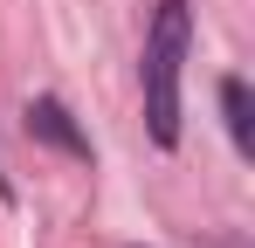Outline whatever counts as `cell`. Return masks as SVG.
<instances>
[{
  "mask_svg": "<svg viewBox=\"0 0 255 248\" xmlns=\"http://www.w3.org/2000/svg\"><path fill=\"white\" fill-rule=\"evenodd\" d=\"M28 138H42L55 152H69V159H90V138L76 131V118H69L55 97H35V104H28Z\"/></svg>",
  "mask_w": 255,
  "mask_h": 248,
  "instance_id": "2",
  "label": "cell"
},
{
  "mask_svg": "<svg viewBox=\"0 0 255 248\" xmlns=\"http://www.w3.org/2000/svg\"><path fill=\"white\" fill-rule=\"evenodd\" d=\"M221 111H228V138L255 152V111H249V83L242 76H221Z\"/></svg>",
  "mask_w": 255,
  "mask_h": 248,
  "instance_id": "3",
  "label": "cell"
},
{
  "mask_svg": "<svg viewBox=\"0 0 255 248\" xmlns=\"http://www.w3.org/2000/svg\"><path fill=\"white\" fill-rule=\"evenodd\" d=\"M0 200H14V186H7V165H0Z\"/></svg>",
  "mask_w": 255,
  "mask_h": 248,
  "instance_id": "4",
  "label": "cell"
},
{
  "mask_svg": "<svg viewBox=\"0 0 255 248\" xmlns=\"http://www.w3.org/2000/svg\"><path fill=\"white\" fill-rule=\"evenodd\" d=\"M186 48H193V14L186 0H159L152 7V28H145V62H138V83H145V124L159 145H179V76H186Z\"/></svg>",
  "mask_w": 255,
  "mask_h": 248,
  "instance_id": "1",
  "label": "cell"
}]
</instances>
